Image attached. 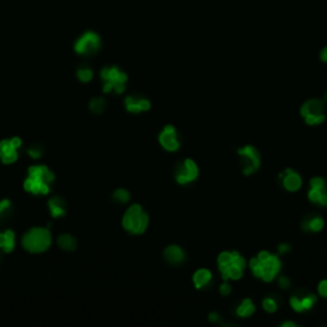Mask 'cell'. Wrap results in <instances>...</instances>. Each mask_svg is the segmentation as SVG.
Wrapping results in <instances>:
<instances>
[{
  "label": "cell",
  "instance_id": "1",
  "mask_svg": "<svg viewBox=\"0 0 327 327\" xmlns=\"http://www.w3.org/2000/svg\"><path fill=\"white\" fill-rule=\"evenodd\" d=\"M55 175L51 170H49L45 165L31 166L28 169V176L24 180V189L32 194H49L50 192V184L53 183Z\"/></svg>",
  "mask_w": 327,
  "mask_h": 327
},
{
  "label": "cell",
  "instance_id": "2",
  "mask_svg": "<svg viewBox=\"0 0 327 327\" xmlns=\"http://www.w3.org/2000/svg\"><path fill=\"white\" fill-rule=\"evenodd\" d=\"M22 245L31 253H43L51 245V234L49 229L32 228L22 238Z\"/></svg>",
  "mask_w": 327,
  "mask_h": 327
},
{
  "label": "cell",
  "instance_id": "3",
  "mask_svg": "<svg viewBox=\"0 0 327 327\" xmlns=\"http://www.w3.org/2000/svg\"><path fill=\"white\" fill-rule=\"evenodd\" d=\"M149 225V216L139 205H132L123 217V226L132 234H142Z\"/></svg>",
  "mask_w": 327,
  "mask_h": 327
},
{
  "label": "cell",
  "instance_id": "4",
  "mask_svg": "<svg viewBox=\"0 0 327 327\" xmlns=\"http://www.w3.org/2000/svg\"><path fill=\"white\" fill-rule=\"evenodd\" d=\"M102 80L105 81L104 92L109 93L114 90L117 93H123L125 90V82H127V75L119 69L118 67H106L100 73Z\"/></svg>",
  "mask_w": 327,
  "mask_h": 327
},
{
  "label": "cell",
  "instance_id": "5",
  "mask_svg": "<svg viewBox=\"0 0 327 327\" xmlns=\"http://www.w3.org/2000/svg\"><path fill=\"white\" fill-rule=\"evenodd\" d=\"M101 48V38L96 32L87 31L78 38L75 44V51L78 55L91 56Z\"/></svg>",
  "mask_w": 327,
  "mask_h": 327
},
{
  "label": "cell",
  "instance_id": "6",
  "mask_svg": "<svg viewBox=\"0 0 327 327\" xmlns=\"http://www.w3.org/2000/svg\"><path fill=\"white\" fill-rule=\"evenodd\" d=\"M238 154H239L240 157L244 159V162H243V164H244V165H243V171H244L245 175H249V174H252L253 171H256L260 168L261 157L255 147L245 146L244 149L239 150Z\"/></svg>",
  "mask_w": 327,
  "mask_h": 327
},
{
  "label": "cell",
  "instance_id": "7",
  "mask_svg": "<svg viewBox=\"0 0 327 327\" xmlns=\"http://www.w3.org/2000/svg\"><path fill=\"white\" fill-rule=\"evenodd\" d=\"M198 175L197 165L194 164L193 160H186L183 165L179 168L178 173H176V181L179 184H186L188 181L194 180Z\"/></svg>",
  "mask_w": 327,
  "mask_h": 327
},
{
  "label": "cell",
  "instance_id": "8",
  "mask_svg": "<svg viewBox=\"0 0 327 327\" xmlns=\"http://www.w3.org/2000/svg\"><path fill=\"white\" fill-rule=\"evenodd\" d=\"M17 147L14 146L12 139H3L0 141V160L3 164H13L18 159V154H17Z\"/></svg>",
  "mask_w": 327,
  "mask_h": 327
},
{
  "label": "cell",
  "instance_id": "9",
  "mask_svg": "<svg viewBox=\"0 0 327 327\" xmlns=\"http://www.w3.org/2000/svg\"><path fill=\"white\" fill-rule=\"evenodd\" d=\"M280 270V261L276 256H270L265 262H262V272L261 279L265 281H271Z\"/></svg>",
  "mask_w": 327,
  "mask_h": 327
},
{
  "label": "cell",
  "instance_id": "10",
  "mask_svg": "<svg viewBox=\"0 0 327 327\" xmlns=\"http://www.w3.org/2000/svg\"><path fill=\"white\" fill-rule=\"evenodd\" d=\"M160 143L168 151H176L179 149V143L175 138V129L173 125H166L160 134Z\"/></svg>",
  "mask_w": 327,
  "mask_h": 327
},
{
  "label": "cell",
  "instance_id": "11",
  "mask_svg": "<svg viewBox=\"0 0 327 327\" xmlns=\"http://www.w3.org/2000/svg\"><path fill=\"white\" fill-rule=\"evenodd\" d=\"M125 107L130 113H139L149 110L151 107V104H150L149 100L137 99V97H133V96H128L127 99H125Z\"/></svg>",
  "mask_w": 327,
  "mask_h": 327
},
{
  "label": "cell",
  "instance_id": "12",
  "mask_svg": "<svg viewBox=\"0 0 327 327\" xmlns=\"http://www.w3.org/2000/svg\"><path fill=\"white\" fill-rule=\"evenodd\" d=\"M48 206L53 217H63L67 213V202L59 196L51 198L48 202Z\"/></svg>",
  "mask_w": 327,
  "mask_h": 327
},
{
  "label": "cell",
  "instance_id": "13",
  "mask_svg": "<svg viewBox=\"0 0 327 327\" xmlns=\"http://www.w3.org/2000/svg\"><path fill=\"white\" fill-rule=\"evenodd\" d=\"M323 112V104L321 100H309L304 102V105L301 109L302 117H308V115H321Z\"/></svg>",
  "mask_w": 327,
  "mask_h": 327
},
{
  "label": "cell",
  "instance_id": "14",
  "mask_svg": "<svg viewBox=\"0 0 327 327\" xmlns=\"http://www.w3.org/2000/svg\"><path fill=\"white\" fill-rule=\"evenodd\" d=\"M16 245V235L13 230L0 233V248L6 253H11Z\"/></svg>",
  "mask_w": 327,
  "mask_h": 327
},
{
  "label": "cell",
  "instance_id": "15",
  "mask_svg": "<svg viewBox=\"0 0 327 327\" xmlns=\"http://www.w3.org/2000/svg\"><path fill=\"white\" fill-rule=\"evenodd\" d=\"M284 176V175H282ZM302 186V179L298 174H296L294 171H292L290 169L286 170V175L284 176V187L287 191L296 192L301 188Z\"/></svg>",
  "mask_w": 327,
  "mask_h": 327
},
{
  "label": "cell",
  "instance_id": "16",
  "mask_svg": "<svg viewBox=\"0 0 327 327\" xmlns=\"http://www.w3.org/2000/svg\"><path fill=\"white\" fill-rule=\"evenodd\" d=\"M165 257L171 264H179L184 260V253L178 245H169L165 249Z\"/></svg>",
  "mask_w": 327,
  "mask_h": 327
},
{
  "label": "cell",
  "instance_id": "17",
  "mask_svg": "<svg viewBox=\"0 0 327 327\" xmlns=\"http://www.w3.org/2000/svg\"><path fill=\"white\" fill-rule=\"evenodd\" d=\"M58 245L64 250H75L77 248V239L70 234H63L58 238Z\"/></svg>",
  "mask_w": 327,
  "mask_h": 327
},
{
  "label": "cell",
  "instance_id": "18",
  "mask_svg": "<svg viewBox=\"0 0 327 327\" xmlns=\"http://www.w3.org/2000/svg\"><path fill=\"white\" fill-rule=\"evenodd\" d=\"M211 277H212V274H211L208 270H206V269L198 270V271L196 272L193 276L194 285H196V287H198V289H200V287L205 286V285L210 281Z\"/></svg>",
  "mask_w": 327,
  "mask_h": 327
},
{
  "label": "cell",
  "instance_id": "19",
  "mask_svg": "<svg viewBox=\"0 0 327 327\" xmlns=\"http://www.w3.org/2000/svg\"><path fill=\"white\" fill-rule=\"evenodd\" d=\"M308 198L312 202H316L321 206H327V193L324 188L322 189H311L308 193Z\"/></svg>",
  "mask_w": 327,
  "mask_h": 327
},
{
  "label": "cell",
  "instance_id": "20",
  "mask_svg": "<svg viewBox=\"0 0 327 327\" xmlns=\"http://www.w3.org/2000/svg\"><path fill=\"white\" fill-rule=\"evenodd\" d=\"M253 313H255V304L252 303L250 299H244L242 306L238 307L237 309V314L240 317H248Z\"/></svg>",
  "mask_w": 327,
  "mask_h": 327
},
{
  "label": "cell",
  "instance_id": "21",
  "mask_svg": "<svg viewBox=\"0 0 327 327\" xmlns=\"http://www.w3.org/2000/svg\"><path fill=\"white\" fill-rule=\"evenodd\" d=\"M105 107H106V101L101 97H96V99H92L90 101L91 112L95 113V114H101L105 110Z\"/></svg>",
  "mask_w": 327,
  "mask_h": 327
},
{
  "label": "cell",
  "instance_id": "22",
  "mask_svg": "<svg viewBox=\"0 0 327 327\" xmlns=\"http://www.w3.org/2000/svg\"><path fill=\"white\" fill-rule=\"evenodd\" d=\"M323 228V220L321 217H314L312 220L307 221L303 224V229L306 230H313V232H319Z\"/></svg>",
  "mask_w": 327,
  "mask_h": 327
},
{
  "label": "cell",
  "instance_id": "23",
  "mask_svg": "<svg viewBox=\"0 0 327 327\" xmlns=\"http://www.w3.org/2000/svg\"><path fill=\"white\" fill-rule=\"evenodd\" d=\"M77 77L81 82L88 83L93 77L92 69H90V68H87V67L80 68V69L77 70Z\"/></svg>",
  "mask_w": 327,
  "mask_h": 327
},
{
  "label": "cell",
  "instance_id": "24",
  "mask_svg": "<svg viewBox=\"0 0 327 327\" xmlns=\"http://www.w3.org/2000/svg\"><path fill=\"white\" fill-rule=\"evenodd\" d=\"M219 269H223V267L229 266L230 264H233V255L229 252H224L219 256Z\"/></svg>",
  "mask_w": 327,
  "mask_h": 327
},
{
  "label": "cell",
  "instance_id": "25",
  "mask_svg": "<svg viewBox=\"0 0 327 327\" xmlns=\"http://www.w3.org/2000/svg\"><path fill=\"white\" fill-rule=\"evenodd\" d=\"M114 198L118 201V202L125 203L129 201L130 196L125 189H118V191L114 192Z\"/></svg>",
  "mask_w": 327,
  "mask_h": 327
},
{
  "label": "cell",
  "instance_id": "26",
  "mask_svg": "<svg viewBox=\"0 0 327 327\" xmlns=\"http://www.w3.org/2000/svg\"><path fill=\"white\" fill-rule=\"evenodd\" d=\"M323 120H324V115L323 114H321V115H308V117H306L307 124H309V125L321 124V123H323Z\"/></svg>",
  "mask_w": 327,
  "mask_h": 327
},
{
  "label": "cell",
  "instance_id": "27",
  "mask_svg": "<svg viewBox=\"0 0 327 327\" xmlns=\"http://www.w3.org/2000/svg\"><path fill=\"white\" fill-rule=\"evenodd\" d=\"M11 207H12V203L9 200L0 201V217H2V216L9 215V210H11Z\"/></svg>",
  "mask_w": 327,
  "mask_h": 327
},
{
  "label": "cell",
  "instance_id": "28",
  "mask_svg": "<svg viewBox=\"0 0 327 327\" xmlns=\"http://www.w3.org/2000/svg\"><path fill=\"white\" fill-rule=\"evenodd\" d=\"M232 255H233V264H234L235 266L240 267V269H244V266H245L244 258L240 257L239 253L238 252H233Z\"/></svg>",
  "mask_w": 327,
  "mask_h": 327
},
{
  "label": "cell",
  "instance_id": "29",
  "mask_svg": "<svg viewBox=\"0 0 327 327\" xmlns=\"http://www.w3.org/2000/svg\"><path fill=\"white\" fill-rule=\"evenodd\" d=\"M28 155L32 157V159H39L43 155V150H41L40 146L35 144V146H32L31 149L28 150Z\"/></svg>",
  "mask_w": 327,
  "mask_h": 327
},
{
  "label": "cell",
  "instance_id": "30",
  "mask_svg": "<svg viewBox=\"0 0 327 327\" xmlns=\"http://www.w3.org/2000/svg\"><path fill=\"white\" fill-rule=\"evenodd\" d=\"M264 308L266 309L267 312H275V311H276L277 306H276V303H275L274 299L266 298L264 301Z\"/></svg>",
  "mask_w": 327,
  "mask_h": 327
},
{
  "label": "cell",
  "instance_id": "31",
  "mask_svg": "<svg viewBox=\"0 0 327 327\" xmlns=\"http://www.w3.org/2000/svg\"><path fill=\"white\" fill-rule=\"evenodd\" d=\"M314 302H316V297L314 296H308V297H306V298L302 299V306H303L304 311H306V309L312 308V306H313Z\"/></svg>",
  "mask_w": 327,
  "mask_h": 327
},
{
  "label": "cell",
  "instance_id": "32",
  "mask_svg": "<svg viewBox=\"0 0 327 327\" xmlns=\"http://www.w3.org/2000/svg\"><path fill=\"white\" fill-rule=\"evenodd\" d=\"M290 304H292L293 309L297 312H303L304 308L303 306H302V301L301 299H298L297 297H293L292 299H290Z\"/></svg>",
  "mask_w": 327,
  "mask_h": 327
},
{
  "label": "cell",
  "instance_id": "33",
  "mask_svg": "<svg viewBox=\"0 0 327 327\" xmlns=\"http://www.w3.org/2000/svg\"><path fill=\"white\" fill-rule=\"evenodd\" d=\"M311 188L322 189L324 188V180L321 178H314L311 180Z\"/></svg>",
  "mask_w": 327,
  "mask_h": 327
},
{
  "label": "cell",
  "instance_id": "34",
  "mask_svg": "<svg viewBox=\"0 0 327 327\" xmlns=\"http://www.w3.org/2000/svg\"><path fill=\"white\" fill-rule=\"evenodd\" d=\"M318 293H319V296H322V297H324V298H327V281H326V280H323V281L319 282Z\"/></svg>",
  "mask_w": 327,
  "mask_h": 327
},
{
  "label": "cell",
  "instance_id": "35",
  "mask_svg": "<svg viewBox=\"0 0 327 327\" xmlns=\"http://www.w3.org/2000/svg\"><path fill=\"white\" fill-rule=\"evenodd\" d=\"M220 292L223 296H228V294H230V292H232V287H230V285L224 284V285H221Z\"/></svg>",
  "mask_w": 327,
  "mask_h": 327
},
{
  "label": "cell",
  "instance_id": "36",
  "mask_svg": "<svg viewBox=\"0 0 327 327\" xmlns=\"http://www.w3.org/2000/svg\"><path fill=\"white\" fill-rule=\"evenodd\" d=\"M280 285H281L282 287H284V289H287V287H289V285H290V282H289V279H286V277H280Z\"/></svg>",
  "mask_w": 327,
  "mask_h": 327
},
{
  "label": "cell",
  "instance_id": "37",
  "mask_svg": "<svg viewBox=\"0 0 327 327\" xmlns=\"http://www.w3.org/2000/svg\"><path fill=\"white\" fill-rule=\"evenodd\" d=\"M319 58H321L322 61L327 63V46L321 51V54H319Z\"/></svg>",
  "mask_w": 327,
  "mask_h": 327
},
{
  "label": "cell",
  "instance_id": "38",
  "mask_svg": "<svg viewBox=\"0 0 327 327\" xmlns=\"http://www.w3.org/2000/svg\"><path fill=\"white\" fill-rule=\"evenodd\" d=\"M287 250H290V245H287V244H281L279 247V252H281V253H284V252H287Z\"/></svg>",
  "mask_w": 327,
  "mask_h": 327
},
{
  "label": "cell",
  "instance_id": "39",
  "mask_svg": "<svg viewBox=\"0 0 327 327\" xmlns=\"http://www.w3.org/2000/svg\"><path fill=\"white\" fill-rule=\"evenodd\" d=\"M282 326L284 327H296L297 324L293 323V322H285V323H282Z\"/></svg>",
  "mask_w": 327,
  "mask_h": 327
},
{
  "label": "cell",
  "instance_id": "40",
  "mask_svg": "<svg viewBox=\"0 0 327 327\" xmlns=\"http://www.w3.org/2000/svg\"><path fill=\"white\" fill-rule=\"evenodd\" d=\"M210 319H211V321H216V319H217V314L211 313L210 314Z\"/></svg>",
  "mask_w": 327,
  "mask_h": 327
}]
</instances>
